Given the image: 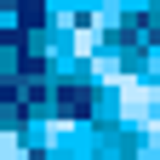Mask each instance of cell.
<instances>
[{
	"instance_id": "6da1fadb",
	"label": "cell",
	"mask_w": 160,
	"mask_h": 160,
	"mask_svg": "<svg viewBox=\"0 0 160 160\" xmlns=\"http://www.w3.org/2000/svg\"><path fill=\"white\" fill-rule=\"evenodd\" d=\"M120 103H126V114H160V97L154 92H143V86H126V92H120Z\"/></svg>"
}]
</instances>
